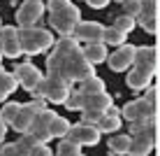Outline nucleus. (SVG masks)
<instances>
[{
	"label": "nucleus",
	"mask_w": 160,
	"mask_h": 156,
	"mask_svg": "<svg viewBox=\"0 0 160 156\" xmlns=\"http://www.w3.org/2000/svg\"><path fill=\"white\" fill-rule=\"evenodd\" d=\"M65 107H68V110H74V112H81V110H84V96L79 93V89L70 93V98H68V103H65Z\"/></svg>",
	"instance_id": "obj_27"
},
{
	"label": "nucleus",
	"mask_w": 160,
	"mask_h": 156,
	"mask_svg": "<svg viewBox=\"0 0 160 156\" xmlns=\"http://www.w3.org/2000/svg\"><path fill=\"white\" fill-rule=\"evenodd\" d=\"M153 149V128L151 131H144V133H137L132 135V142H130V156H148Z\"/></svg>",
	"instance_id": "obj_13"
},
{
	"label": "nucleus",
	"mask_w": 160,
	"mask_h": 156,
	"mask_svg": "<svg viewBox=\"0 0 160 156\" xmlns=\"http://www.w3.org/2000/svg\"><path fill=\"white\" fill-rule=\"evenodd\" d=\"M0 28H2V24H0Z\"/></svg>",
	"instance_id": "obj_40"
},
{
	"label": "nucleus",
	"mask_w": 160,
	"mask_h": 156,
	"mask_svg": "<svg viewBox=\"0 0 160 156\" xmlns=\"http://www.w3.org/2000/svg\"><path fill=\"white\" fill-rule=\"evenodd\" d=\"M153 103H148L146 98H135L130 103H125V107L121 110V119L130 121H137V119H153Z\"/></svg>",
	"instance_id": "obj_9"
},
{
	"label": "nucleus",
	"mask_w": 160,
	"mask_h": 156,
	"mask_svg": "<svg viewBox=\"0 0 160 156\" xmlns=\"http://www.w3.org/2000/svg\"><path fill=\"white\" fill-rule=\"evenodd\" d=\"M135 54H137V47L125 42L123 47H118L114 54H109V56H107V63H109V68H112L114 72L130 70L132 65H135Z\"/></svg>",
	"instance_id": "obj_10"
},
{
	"label": "nucleus",
	"mask_w": 160,
	"mask_h": 156,
	"mask_svg": "<svg viewBox=\"0 0 160 156\" xmlns=\"http://www.w3.org/2000/svg\"><path fill=\"white\" fill-rule=\"evenodd\" d=\"M100 135L102 133L98 131L95 126H86V124H74V126H70V131H68V135L63 137V140H68V142H74V144H79V147H93V144H98L100 142Z\"/></svg>",
	"instance_id": "obj_6"
},
{
	"label": "nucleus",
	"mask_w": 160,
	"mask_h": 156,
	"mask_svg": "<svg viewBox=\"0 0 160 156\" xmlns=\"http://www.w3.org/2000/svg\"><path fill=\"white\" fill-rule=\"evenodd\" d=\"M81 96H84V93H81ZM112 103L114 100H112V96H109L107 91L104 93H95V96H84V110H95V112H102V114L109 112ZM84 110H81V112H84Z\"/></svg>",
	"instance_id": "obj_15"
},
{
	"label": "nucleus",
	"mask_w": 160,
	"mask_h": 156,
	"mask_svg": "<svg viewBox=\"0 0 160 156\" xmlns=\"http://www.w3.org/2000/svg\"><path fill=\"white\" fill-rule=\"evenodd\" d=\"M28 156H53V152L49 149V144L47 142H37L35 147L28 152Z\"/></svg>",
	"instance_id": "obj_33"
},
{
	"label": "nucleus",
	"mask_w": 160,
	"mask_h": 156,
	"mask_svg": "<svg viewBox=\"0 0 160 156\" xmlns=\"http://www.w3.org/2000/svg\"><path fill=\"white\" fill-rule=\"evenodd\" d=\"M102 42L107 44V47H123L125 44V33H121L118 28H114V26H104Z\"/></svg>",
	"instance_id": "obj_21"
},
{
	"label": "nucleus",
	"mask_w": 160,
	"mask_h": 156,
	"mask_svg": "<svg viewBox=\"0 0 160 156\" xmlns=\"http://www.w3.org/2000/svg\"><path fill=\"white\" fill-rule=\"evenodd\" d=\"M151 128H153V119H137V121H130V135L151 131Z\"/></svg>",
	"instance_id": "obj_29"
},
{
	"label": "nucleus",
	"mask_w": 160,
	"mask_h": 156,
	"mask_svg": "<svg viewBox=\"0 0 160 156\" xmlns=\"http://www.w3.org/2000/svg\"><path fill=\"white\" fill-rule=\"evenodd\" d=\"M56 156H84V152H81L79 144L68 142V140H60L58 149H56Z\"/></svg>",
	"instance_id": "obj_25"
},
{
	"label": "nucleus",
	"mask_w": 160,
	"mask_h": 156,
	"mask_svg": "<svg viewBox=\"0 0 160 156\" xmlns=\"http://www.w3.org/2000/svg\"><path fill=\"white\" fill-rule=\"evenodd\" d=\"M12 75H14L16 84H21L28 93H32V91L37 89V84H40V82L44 79V75H42V72L30 63V61H26V63H19V65L14 68Z\"/></svg>",
	"instance_id": "obj_7"
},
{
	"label": "nucleus",
	"mask_w": 160,
	"mask_h": 156,
	"mask_svg": "<svg viewBox=\"0 0 160 156\" xmlns=\"http://www.w3.org/2000/svg\"><path fill=\"white\" fill-rule=\"evenodd\" d=\"M16 79H14V75L12 72H0V103H2V100H7L9 96H12V93L16 91Z\"/></svg>",
	"instance_id": "obj_19"
},
{
	"label": "nucleus",
	"mask_w": 160,
	"mask_h": 156,
	"mask_svg": "<svg viewBox=\"0 0 160 156\" xmlns=\"http://www.w3.org/2000/svg\"><path fill=\"white\" fill-rule=\"evenodd\" d=\"M130 142H132V135L130 133H123V135H114L109 140V152L112 154H128L130 152Z\"/></svg>",
	"instance_id": "obj_18"
},
{
	"label": "nucleus",
	"mask_w": 160,
	"mask_h": 156,
	"mask_svg": "<svg viewBox=\"0 0 160 156\" xmlns=\"http://www.w3.org/2000/svg\"><path fill=\"white\" fill-rule=\"evenodd\" d=\"M135 26H137V21L128 14H121V16H116V21H114V28H118L121 33H125V35H128Z\"/></svg>",
	"instance_id": "obj_26"
},
{
	"label": "nucleus",
	"mask_w": 160,
	"mask_h": 156,
	"mask_svg": "<svg viewBox=\"0 0 160 156\" xmlns=\"http://www.w3.org/2000/svg\"><path fill=\"white\" fill-rule=\"evenodd\" d=\"M135 68L137 70H144V72H151L156 70V49L153 47H137V54H135Z\"/></svg>",
	"instance_id": "obj_14"
},
{
	"label": "nucleus",
	"mask_w": 160,
	"mask_h": 156,
	"mask_svg": "<svg viewBox=\"0 0 160 156\" xmlns=\"http://www.w3.org/2000/svg\"><path fill=\"white\" fill-rule=\"evenodd\" d=\"M0 63H2V51H0Z\"/></svg>",
	"instance_id": "obj_37"
},
{
	"label": "nucleus",
	"mask_w": 160,
	"mask_h": 156,
	"mask_svg": "<svg viewBox=\"0 0 160 156\" xmlns=\"http://www.w3.org/2000/svg\"><path fill=\"white\" fill-rule=\"evenodd\" d=\"M79 91L84 93V96H95V93H104V82L100 77H88V79L79 82Z\"/></svg>",
	"instance_id": "obj_20"
},
{
	"label": "nucleus",
	"mask_w": 160,
	"mask_h": 156,
	"mask_svg": "<svg viewBox=\"0 0 160 156\" xmlns=\"http://www.w3.org/2000/svg\"><path fill=\"white\" fill-rule=\"evenodd\" d=\"M40 3H42V0H40Z\"/></svg>",
	"instance_id": "obj_41"
},
{
	"label": "nucleus",
	"mask_w": 160,
	"mask_h": 156,
	"mask_svg": "<svg viewBox=\"0 0 160 156\" xmlns=\"http://www.w3.org/2000/svg\"><path fill=\"white\" fill-rule=\"evenodd\" d=\"M70 121L65 119V116H60V114H56L53 116V121H51V137H65L68 135V131H70Z\"/></svg>",
	"instance_id": "obj_24"
},
{
	"label": "nucleus",
	"mask_w": 160,
	"mask_h": 156,
	"mask_svg": "<svg viewBox=\"0 0 160 156\" xmlns=\"http://www.w3.org/2000/svg\"><path fill=\"white\" fill-rule=\"evenodd\" d=\"M142 16H156V0H142Z\"/></svg>",
	"instance_id": "obj_34"
},
{
	"label": "nucleus",
	"mask_w": 160,
	"mask_h": 156,
	"mask_svg": "<svg viewBox=\"0 0 160 156\" xmlns=\"http://www.w3.org/2000/svg\"><path fill=\"white\" fill-rule=\"evenodd\" d=\"M0 72H2V63H0Z\"/></svg>",
	"instance_id": "obj_39"
},
{
	"label": "nucleus",
	"mask_w": 160,
	"mask_h": 156,
	"mask_svg": "<svg viewBox=\"0 0 160 156\" xmlns=\"http://www.w3.org/2000/svg\"><path fill=\"white\" fill-rule=\"evenodd\" d=\"M19 40H21V47H23V54H28V56H37V54L47 51L49 47L53 49V44H56L51 30L37 28V26H32V28H19Z\"/></svg>",
	"instance_id": "obj_3"
},
{
	"label": "nucleus",
	"mask_w": 160,
	"mask_h": 156,
	"mask_svg": "<svg viewBox=\"0 0 160 156\" xmlns=\"http://www.w3.org/2000/svg\"><path fill=\"white\" fill-rule=\"evenodd\" d=\"M0 51L7 58H19L23 54V47H21V40H19V28H14V26L0 28Z\"/></svg>",
	"instance_id": "obj_8"
},
{
	"label": "nucleus",
	"mask_w": 160,
	"mask_h": 156,
	"mask_svg": "<svg viewBox=\"0 0 160 156\" xmlns=\"http://www.w3.org/2000/svg\"><path fill=\"white\" fill-rule=\"evenodd\" d=\"M86 5H88V7H93V9H102V7H107V5H109V0H86Z\"/></svg>",
	"instance_id": "obj_35"
},
{
	"label": "nucleus",
	"mask_w": 160,
	"mask_h": 156,
	"mask_svg": "<svg viewBox=\"0 0 160 156\" xmlns=\"http://www.w3.org/2000/svg\"><path fill=\"white\" fill-rule=\"evenodd\" d=\"M72 93V84L65 79H58V77H44V79L37 84V89L32 91V98H42V100H49V103H58V105H65Z\"/></svg>",
	"instance_id": "obj_4"
},
{
	"label": "nucleus",
	"mask_w": 160,
	"mask_h": 156,
	"mask_svg": "<svg viewBox=\"0 0 160 156\" xmlns=\"http://www.w3.org/2000/svg\"><path fill=\"white\" fill-rule=\"evenodd\" d=\"M121 7H123V14L137 19L139 12H142V0H125V3H121Z\"/></svg>",
	"instance_id": "obj_28"
},
{
	"label": "nucleus",
	"mask_w": 160,
	"mask_h": 156,
	"mask_svg": "<svg viewBox=\"0 0 160 156\" xmlns=\"http://www.w3.org/2000/svg\"><path fill=\"white\" fill-rule=\"evenodd\" d=\"M100 133H116L118 128H121V116L118 114H112V112H107L100 119V124L95 126Z\"/></svg>",
	"instance_id": "obj_22"
},
{
	"label": "nucleus",
	"mask_w": 160,
	"mask_h": 156,
	"mask_svg": "<svg viewBox=\"0 0 160 156\" xmlns=\"http://www.w3.org/2000/svg\"><path fill=\"white\" fill-rule=\"evenodd\" d=\"M19 110H21V103H14V100H9V103L2 105V110H0V114H2V121L7 126H12L16 121V116H19Z\"/></svg>",
	"instance_id": "obj_23"
},
{
	"label": "nucleus",
	"mask_w": 160,
	"mask_h": 156,
	"mask_svg": "<svg viewBox=\"0 0 160 156\" xmlns=\"http://www.w3.org/2000/svg\"><path fill=\"white\" fill-rule=\"evenodd\" d=\"M151 72H144V70H137L132 68L128 70V77H125V84H128L132 91H144V89H148V84H151Z\"/></svg>",
	"instance_id": "obj_17"
},
{
	"label": "nucleus",
	"mask_w": 160,
	"mask_h": 156,
	"mask_svg": "<svg viewBox=\"0 0 160 156\" xmlns=\"http://www.w3.org/2000/svg\"><path fill=\"white\" fill-rule=\"evenodd\" d=\"M72 35L77 37L79 42H102V35H104V26L98 24V21H79Z\"/></svg>",
	"instance_id": "obj_12"
},
{
	"label": "nucleus",
	"mask_w": 160,
	"mask_h": 156,
	"mask_svg": "<svg viewBox=\"0 0 160 156\" xmlns=\"http://www.w3.org/2000/svg\"><path fill=\"white\" fill-rule=\"evenodd\" d=\"M5 133H7V124L2 121V114H0V142L5 140Z\"/></svg>",
	"instance_id": "obj_36"
},
{
	"label": "nucleus",
	"mask_w": 160,
	"mask_h": 156,
	"mask_svg": "<svg viewBox=\"0 0 160 156\" xmlns=\"http://www.w3.org/2000/svg\"><path fill=\"white\" fill-rule=\"evenodd\" d=\"M81 51H84L86 61L91 65H98V63H104L107 61V44L104 42H86L84 47H81Z\"/></svg>",
	"instance_id": "obj_16"
},
{
	"label": "nucleus",
	"mask_w": 160,
	"mask_h": 156,
	"mask_svg": "<svg viewBox=\"0 0 160 156\" xmlns=\"http://www.w3.org/2000/svg\"><path fill=\"white\" fill-rule=\"evenodd\" d=\"M53 116H56V112H51V110L40 112L35 116V121H32V126H30L28 133L35 137V140H40V142L51 140V121H53Z\"/></svg>",
	"instance_id": "obj_11"
},
{
	"label": "nucleus",
	"mask_w": 160,
	"mask_h": 156,
	"mask_svg": "<svg viewBox=\"0 0 160 156\" xmlns=\"http://www.w3.org/2000/svg\"><path fill=\"white\" fill-rule=\"evenodd\" d=\"M49 26L60 33V37L72 35L77 24L81 21V9L77 7L72 0H49Z\"/></svg>",
	"instance_id": "obj_2"
},
{
	"label": "nucleus",
	"mask_w": 160,
	"mask_h": 156,
	"mask_svg": "<svg viewBox=\"0 0 160 156\" xmlns=\"http://www.w3.org/2000/svg\"><path fill=\"white\" fill-rule=\"evenodd\" d=\"M0 156H28V154L19 147V142H5L0 147Z\"/></svg>",
	"instance_id": "obj_30"
},
{
	"label": "nucleus",
	"mask_w": 160,
	"mask_h": 156,
	"mask_svg": "<svg viewBox=\"0 0 160 156\" xmlns=\"http://www.w3.org/2000/svg\"><path fill=\"white\" fill-rule=\"evenodd\" d=\"M137 26H142V28H144L146 33H156V16H137Z\"/></svg>",
	"instance_id": "obj_32"
},
{
	"label": "nucleus",
	"mask_w": 160,
	"mask_h": 156,
	"mask_svg": "<svg viewBox=\"0 0 160 156\" xmlns=\"http://www.w3.org/2000/svg\"><path fill=\"white\" fill-rule=\"evenodd\" d=\"M102 116H104L102 112H95V110H84V112H81V124H86V126H98Z\"/></svg>",
	"instance_id": "obj_31"
},
{
	"label": "nucleus",
	"mask_w": 160,
	"mask_h": 156,
	"mask_svg": "<svg viewBox=\"0 0 160 156\" xmlns=\"http://www.w3.org/2000/svg\"><path fill=\"white\" fill-rule=\"evenodd\" d=\"M44 9H47V5H42L40 0H23L21 7L16 9V24H19V28H32L42 19Z\"/></svg>",
	"instance_id": "obj_5"
},
{
	"label": "nucleus",
	"mask_w": 160,
	"mask_h": 156,
	"mask_svg": "<svg viewBox=\"0 0 160 156\" xmlns=\"http://www.w3.org/2000/svg\"><path fill=\"white\" fill-rule=\"evenodd\" d=\"M47 75L74 84V82H84L88 77H93L95 72L81 51L79 40L74 35H65L56 40L51 54L47 56Z\"/></svg>",
	"instance_id": "obj_1"
},
{
	"label": "nucleus",
	"mask_w": 160,
	"mask_h": 156,
	"mask_svg": "<svg viewBox=\"0 0 160 156\" xmlns=\"http://www.w3.org/2000/svg\"><path fill=\"white\" fill-rule=\"evenodd\" d=\"M116 3H125V0H116Z\"/></svg>",
	"instance_id": "obj_38"
}]
</instances>
